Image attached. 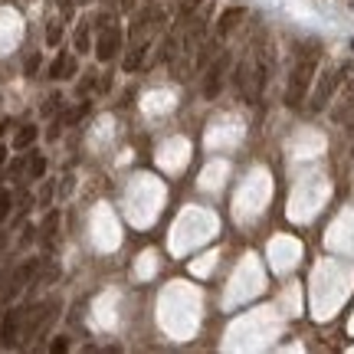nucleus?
I'll use <instances>...</instances> for the list:
<instances>
[{
  "instance_id": "nucleus-3",
  "label": "nucleus",
  "mask_w": 354,
  "mask_h": 354,
  "mask_svg": "<svg viewBox=\"0 0 354 354\" xmlns=\"http://www.w3.org/2000/svg\"><path fill=\"white\" fill-rule=\"evenodd\" d=\"M342 73H344V69H335V66H328V69L318 76L315 88H312V99H308V102H312V112H322V109H325V105L331 102V95L342 88V79H344Z\"/></svg>"
},
{
  "instance_id": "nucleus-8",
  "label": "nucleus",
  "mask_w": 354,
  "mask_h": 354,
  "mask_svg": "<svg viewBox=\"0 0 354 354\" xmlns=\"http://www.w3.org/2000/svg\"><path fill=\"white\" fill-rule=\"evenodd\" d=\"M33 141H37V128L26 125V128H20V131H17V138H13V148H17V151H24V148H30Z\"/></svg>"
},
{
  "instance_id": "nucleus-2",
  "label": "nucleus",
  "mask_w": 354,
  "mask_h": 354,
  "mask_svg": "<svg viewBox=\"0 0 354 354\" xmlns=\"http://www.w3.org/2000/svg\"><path fill=\"white\" fill-rule=\"evenodd\" d=\"M95 56H99L102 63H109V59H115V53L122 50V30H118V24H115V17H99L95 20Z\"/></svg>"
},
{
  "instance_id": "nucleus-14",
  "label": "nucleus",
  "mask_w": 354,
  "mask_h": 354,
  "mask_svg": "<svg viewBox=\"0 0 354 354\" xmlns=\"http://www.w3.org/2000/svg\"><path fill=\"white\" fill-rule=\"evenodd\" d=\"M66 348H69V344H66V342H63V338H59V342H53V348H50V351H56V354H63V351H66Z\"/></svg>"
},
{
  "instance_id": "nucleus-5",
  "label": "nucleus",
  "mask_w": 354,
  "mask_h": 354,
  "mask_svg": "<svg viewBox=\"0 0 354 354\" xmlns=\"http://www.w3.org/2000/svg\"><path fill=\"white\" fill-rule=\"evenodd\" d=\"M223 69H227V59L220 56L210 69H207V82H203V95L207 99H214L216 92H220V82H223Z\"/></svg>"
},
{
  "instance_id": "nucleus-13",
  "label": "nucleus",
  "mask_w": 354,
  "mask_h": 354,
  "mask_svg": "<svg viewBox=\"0 0 354 354\" xmlns=\"http://www.w3.org/2000/svg\"><path fill=\"white\" fill-rule=\"evenodd\" d=\"M59 33H63V30H59V24H50V33H46V43H59Z\"/></svg>"
},
{
  "instance_id": "nucleus-4",
  "label": "nucleus",
  "mask_w": 354,
  "mask_h": 354,
  "mask_svg": "<svg viewBox=\"0 0 354 354\" xmlns=\"http://www.w3.org/2000/svg\"><path fill=\"white\" fill-rule=\"evenodd\" d=\"M24 322H26V308H10V312H7L3 325H0V344H3V348H17V344H20Z\"/></svg>"
},
{
  "instance_id": "nucleus-6",
  "label": "nucleus",
  "mask_w": 354,
  "mask_h": 354,
  "mask_svg": "<svg viewBox=\"0 0 354 354\" xmlns=\"http://www.w3.org/2000/svg\"><path fill=\"white\" fill-rule=\"evenodd\" d=\"M50 76L53 79H73L76 76V59H73L69 53H59V56L53 59V66H50Z\"/></svg>"
},
{
  "instance_id": "nucleus-11",
  "label": "nucleus",
  "mask_w": 354,
  "mask_h": 354,
  "mask_svg": "<svg viewBox=\"0 0 354 354\" xmlns=\"http://www.w3.org/2000/svg\"><path fill=\"white\" fill-rule=\"evenodd\" d=\"M43 171H46V161H43V158H33V161H30V174L43 177Z\"/></svg>"
},
{
  "instance_id": "nucleus-1",
  "label": "nucleus",
  "mask_w": 354,
  "mask_h": 354,
  "mask_svg": "<svg viewBox=\"0 0 354 354\" xmlns=\"http://www.w3.org/2000/svg\"><path fill=\"white\" fill-rule=\"evenodd\" d=\"M315 63H318V50H308L299 56V63L292 69V79H289V88H286V102H289L292 109H299L308 95V86H312V79H315Z\"/></svg>"
},
{
  "instance_id": "nucleus-15",
  "label": "nucleus",
  "mask_w": 354,
  "mask_h": 354,
  "mask_svg": "<svg viewBox=\"0 0 354 354\" xmlns=\"http://www.w3.org/2000/svg\"><path fill=\"white\" fill-rule=\"evenodd\" d=\"M76 3H92V0H76Z\"/></svg>"
},
{
  "instance_id": "nucleus-12",
  "label": "nucleus",
  "mask_w": 354,
  "mask_h": 354,
  "mask_svg": "<svg viewBox=\"0 0 354 354\" xmlns=\"http://www.w3.org/2000/svg\"><path fill=\"white\" fill-rule=\"evenodd\" d=\"M53 233H56V214L46 220V227H43V240H53Z\"/></svg>"
},
{
  "instance_id": "nucleus-16",
  "label": "nucleus",
  "mask_w": 354,
  "mask_h": 354,
  "mask_svg": "<svg viewBox=\"0 0 354 354\" xmlns=\"http://www.w3.org/2000/svg\"><path fill=\"white\" fill-rule=\"evenodd\" d=\"M351 46H354V43H351Z\"/></svg>"
},
{
  "instance_id": "nucleus-10",
  "label": "nucleus",
  "mask_w": 354,
  "mask_h": 354,
  "mask_svg": "<svg viewBox=\"0 0 354 354\" xmlns=\"http://www.w3.org/2000/svg\"><path fill=\"white\" fill-rule=\"evenodd\" d=\"M7 214H10V194H7V190H0V223L7 220Z\"/></svg>"
},
{
  "instance_id": "nucleus-7",
  "label": "nucleus",
  "mask_w": 354,
  "mask_h": 354,
  "mask_svg": "<svg viewBox=\"0 0 354 354\" xmlns=\"http://www.w3.org/2000/svg\"><path fill=\"white\" fill-rule=\"evenodd\" d=\"M240 20H243V10H240V7H233V10L223 13V17H220V37H227V33L236 24H240Z\"/></svg>"
},
{
  "instance_id": "nucleus-9",
  "label": "nucleus",
  "mask_w": 354,
  "mask_h": 354,
  "mask_svg": "<svg viewBox=\"0 0 354 354\" xmlns=\"http://www.w3.org/2000/svg\"><path fill=\"white\" fill-rule=\"evenodd\" d=\"M76 50L79 53H88L92 50V39H88V20H82L76 30Z\"/></svg>"
}]
</instances>
